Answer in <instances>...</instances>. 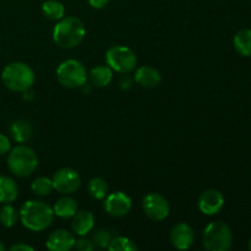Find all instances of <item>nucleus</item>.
I'll use <instances>...</instances> for the list:
<instances>
[{
    "mask_svg": "<svg viewBox=\"0 0 251 251\" xmlns=\"http://www.w3.org/2000/svg\"><path fill=\"white\" fill-rule=\"evenodd\" d=\"M53 207L43 201H26L20 208L19 217L21 223L32 232H42L50 227L54 220Z\"/></svg>",
    "mask_w": 251,
    "mask_h": 251,
    "instance_id": "nucleus-1",
    "label": "nucleus"
},
{
    "mask_svg": "<svg viewBox=\"0 0 251 251\" xmlns=\"http://www.w3.org/2000/svg\"><path fill=\"white\" fill-rule=\"evenodd\" d=\"M86 36V29L82 21L75 16H64L59 20L53 29V41L63 49L77 47Z\"/></svg>",
    "mask_w": 251,
    "mask_h": 251,
    "instance_id": "nucleus-2",
    "label": "nucleus"
},
{
    "mask_svg": "<svg viewBox=\"0 0 251 251\" xmlns=\"http://www.w3.org/2000/svg\"><path fill=\"white\" fill-rule=\"evenodd\" d=\"M7 168L19 178H27L32 176L38 167L37 153L26 145H19L10 150L7 156Z\"/></svg>",
    "mask_w": 251,
    "mask_h": 251,
    "instance_id": "nucleus-3",
    "label": "nucleus"
},
{
    "mask_svg": "<svg viewBox=\"0 0 251 251\" xmlns=\"http://www.w3.org/2000/svg\"><path fill=\"white\" fill-rule=\"evenodd\" d=\"M1 81L5 87L14 92L31 90L34 83V73L27 64L14 61L7 64L1 73Z\"/></svg>",
    "mask_w": 251,
    "mask_h": 251,
    "instance_id": "nucleus-4",
    "label": "nucleus"
},
{
    "mask_svg": "<svg viewBox=\"0 0 251 251\" xmlns=\"http://www.w3.org/2000/svg\"><path fill=\"white\" fill-rule=\"evenodd\" d=\"M233 234L229 226L222 221L211 222L202 234V245L208 251H228L232 248Z\"/></svg>",
    "mask_w": 251,
    "mask_h": 251,
    "instance_id": "nucleus-5",
    "label": "nucleus"
},
{
    "mask_svg": "<svg viewBox=\"0 0 251 251\" xmlns=\"http://www.w3.org/2000/svg\"><path fill=\"white\" fill-rule=\"evenodd\" d=\"M87 69L76 59L63 61L56 69V78L64 87L77 88L87 82Z\"/></svg>",
    "mask_w": 251,
    "mask_h": 251,
    "instance_id": "nucleus-6",
    "label": "nucleus"
},
{
    "mask_svg": "<svg viewBox=\"0 0 251 251\" xmlns=\"http://www.w3.org/2000/svg\"><path fill=\"white\" fill-rule=\"evenodd\" d=\"M105 61L112 70L120 74H129L137 65L136 54L125 46H113L105 53Z\"/></svg>",
    "mask_w": 251,
    "mask_h": 251,
    "instance_id": "nucleus-7",
    "label": "nucleus"
},
{
    "mask_svg": "<svg viewBox=\"0 0 251 251\" xmlns=\"http://www.w3.org/2000/svg\"><path fill=\"white\" fill-rule=\"evenodd\" d=\"M142 207L145 215L154 222L166 220L171 211L167 199L158 193L147 194L142 200Z\"/></svg>",
    "mask_w": 251,
    "mask_h": 251,
    "instance_id": "nucleus-8",
    "label": "nucleus"
},
{
    "mask_svg": "<svg viewBox=\"0 0 251 251\" xmlns=\"http://www.w3.org/2000/svg\"><path fill=\"white\" fill-rule=\"evenodd\" d=\"M51 181L56 191L64 195H70L80 188L81 176L75 169L61 168L54 173Z\"/></svg>",
    "mask_w": 251,
    "mask_h": 251,
    "instance_id": "nucleus-9",
    "label": "nucleus"
},
{
    "mask_svg": "<svg viewBox=\"0 0 251 251\" xmlns=\"http://www.w3.org/2000/svg\"><path fill=\"white\" fill-rule=\"evenodd\" d=\"M131 199L123 191H115L105 196L104 210L112 217H124L131 210Z\"/></svg>",
    "mask_w": 251,
    "mask_h": 251,
    "instance_id": "nucleus-10",
    "label": "nucleus"
},
{
    "mask_svg": "<svg viewBox=\"0 0 251 251\" xmlns=\"http://www.w3.org/2000/svg\"><path fill=\"white\" fill-rule=\"evenodd\" d=\"M223 206H225V196L216 189L206 190L199 199V210L206 216L217 215Z\"/></svg>",
    "mask_w": 251,
    "mask_h": 251,
    "instance_id": "nucleus-11",
    "label": "nucleus"
},
{
    "mask_svg": "<svg viewBox=\"0 0 251 251\" xmlns=\"http://www.w3.org/2000/svg\"><path fill=\"white\" fill-rule=\"evenodd\" d=\"M171 242L178 250H188L195 242V233L188 223H178L171 232Z\"/></svg>",
    "mask_w": 251,
    "mask_h": 251,
    "instance_id": "nucleus-12",
    "label": "nucleus"
},
{
    "mask_svg": "<svg viewBox=\"0 0 251 251\" xmlns=\"http://www.w3.org/2000/svg\"><path fill=\"white\" fill-rule=\"evenodd\" d=\"M75 235L66 229L54 230L46 243L47 249L50 251H69L75 247Z\"/></svg>",
    "mask_w": 251,
    "mask_h": 251,
    "instance_id": "nucleus-13",
    "label": "nucleus"
},
{
    "mask_svg": "<svg viewBox=\"0 0 251 251\" xmlns=\"http://www.w3.org/2000/svg\"><path fill=\"white\" fill-rule=\"evenodd\" d=\"M134 80L137 85L144 88H154L161 83V74L152 66H141L135 71Z\"/></svg>",
    "mask_w": 251,
    "mask_h": 251,
    "instance_id": "nucleus-14",
    "label": "nucleus"
},
{
    "mask_svg": "<svg viewBox=\"0 0 251 251\" xmlns=\"http://www.w3.org/2000/svg\"><path fill=\"white\" fill-rule=\"evenodd\" d=\"M93 227H95V216L90 211H80L76 212L73 217L71 228L73 232L80 237L88 234Z\"/></svg>",
    "mask_w": 251,
    "mask_h": 251,
    "instance_id": "nucleus-15",
    "label": "nucleus"
},
{
    "mask_svg": "<svg viewBox=\"0 0 251 251\" xmlns=\"http://www.w3.org/2000/svg\"><path fill=\"white\" fill-rule=\"evenodd\" d=\"M9 132L11 139L15 142L19 144H25V142L29 141L33 134V127L32 124L26 119H16L10 124Z\"/></svg>",
    "mask_w": 251,
    "mask_h": 251,
    "instance_id": "nucleus-16",
    "label": "nucleus"
},
{
    "mask_svg": "<svg viewBox=\"0 0 251 251\" xmlns=\"http://www.w3.org/2000/svg\"><path fill=\"white\" fill-rule=\"evenodd\" d=\"M113 78V70L108 65H100L93 68L87 76L92 87H107Z\"/></svg>",
    "mask_w": 251,
    "mask_h": 251,
    "instance_id": "nucleus-17",
    "label": "nucleus"
},
{
    "mask_svg": "<svg viewBox=\"0 0 251 251\" xmlns=\"http://www.w3.org/2000/svg\"><path fill=\"white\" fill-rule=\"evenodd\" d=\"M19 196L16 181L7 176H0V202L11 203Z\"/></svg>",
    "mask_w": 251,
    "mask_h": 251,
    "instance_id": "nucleus-18",
    "label": "nucleus"
},
{
    "mask_svg": "<svg viewBox=\"0 0 251 251\" xmlns=\"http://www.w3.org/2000/svg\"><path fill=\"white\" fill-rule=\"evenodd\" d=\"M54 215L60 218H71L77 212V202L70 196L60 198L53 206Z\"/></svg>",
    "mask_w": 251,
    "mask_h": 251,
    "instance_id": "nucleus-19",
    "label": "nucleus"
},
{
    "mask_svg": "<svg viewBox=\"0 0 251 251\" xmlns=\"http://www.w3.org/2000/svg\"><path fill=\"white\" fill-rule=\"evenodd\" d=\"M235 50L244 56H251V28L238 32L233 39Z\"/></svg>",
    "mask_w": 251,
    "mask_h": 251,
    "instance_id": "nucleus-20",
    "label": "nucleus"
},
{
    "mask_svg": "<svg viewBox=\"0 0 251 251\" xmlns=\"http://www.w3.org/2000/svg\"><path fill=\"white\" fill-rule=\"evenodd\" d=\"M42 11L48 20L59 21L65 16V7L58 0H47L42 4Z\"/></svg>",
    "mask_w": 251,
    "mask_h": 251,
    "instance_id": "nucleus-21",
    "label": "nucleus"
},
{
    "mask_svg": "<svg viewBox=\"0 0 251 251\" xmlns=\"http://www.w3.org/2000/svg\"><path fill=\"white\" fill-rule=\"evenodd\" d=\"M88 193L95 200H103L108 195V184L100 176H95L88 183Z\"/></svg>",
    "mask_w": 251,
    "mask_h": 251,
    "instance_id": "nucleus-22",
    "label": "nucleus"
},
{
    "mask_svg": "<svg viewBox=\"0 0 251 251\" xmlns=\"http://www.w3.org/2000/svg\"><path fill=\"white\" fill-rule=\"evenodd\" d=\"M17 218H19V213L15 210V207H12L10 203H4L0 210V223L5 228H11L16 225Z\"/></svg>",
    "mask_w": 251,
    "mask_h": 251,
    "instance_id": "nucleus-23",
    "label": "nucleus"
},
{
    "mask_svg": "<svg viewBox=\"0 0 251 251\" xmlns=\"http://www.w3.org/2000/svg\"><path fill=\"white\" fill-rule=\"evenodd\" d=\"M31 189L37 196H47L54 189L53 181H51V179L47 178V176H39V178L34 179Z\"/></svg>",
    "mask_w": 251,
    "mask_h": 251,
    "instance_id": "nucleus-24",
    "label": "nucleus"
},
{
    "mask_svg": "<svg viewBox=\"0 0 251 251\" xmlns=\"http://www.w3.org/2000/svg\"><path fill=\"white\" fill-rule=\"evenodd\" d=\"M108 249L110 251H136L137 245L129 238L115 237L112 238Z\"/></svg>",
    "mask_w": 251,
    "mask_h": 251,
    "instance_id": "nucleus-25",
    "label": "nucleus"
},
{
    "mask_svg": "<svg viewBox=\"0 0 251 251\" xmlns=\"http://www.w3.org/2000/svg\"><path fill=\"white\" fill-rule=\"evenodd\" d=\"M110 240H112V235H110V232L108 229H104V228H100V229H97L92 234V242L96 247L98 248H108Z\"/></svg>",
    "mask_w": 251,
    "mask_h": 251,
    "instance_id": "nucleus-26",
    "label": "nucleus"
},
{
    "mask_svg": "<svg viewBox=\"0 0 251 251\" xmlns=\"http://www.w3.org/2000/svg\"><path fill=\"white\" fill-rule=\"evenodd\" d=\"M78 251H92L93 248H95V244H93L92 239H88L85 235L80 238L78 240L75 242V247Z\"/></svg>",
    "mask_w": 251,
    "mask_h": 251,
    "instance_id": "nucleus-27",
    "label": "nucleus"
},
{
    "mask_svg": "<svg viewBox=\"0 0 251 251\" xmlns=\"http://www.w3.org/2000/svg\"><path fill=\"white\" fill-rule=\"evenodd\" d=\"M10 150H11V142L10 139L5 135L0 134V156H4V154L9 153Z\"/></svg>",
    "mask_w": 251,
    "mask_h": 251,
    "instance_id": "nucleus-28",
    "label": "nucleus"
},
{
    "mask_svg": "<svg viewBox=\"0 0 251 251\" xmlns=\"http://www.w3.org/2000/svg\"><path fill=\"white\" fill-rule=\"evenodd\" d=\"M131 86H132V77L127 75V74H124L119 80V87L122 88V90L126 91L129 90V88H131Z\"/></svg>",
    "mask_w": 251,
    "mask_h": 251,
    "instance_id": "nucleus-29",
    "label": "nucleus"
},
{
    "mask_svg": "<svg viewBox=\"0 0 251 251\" xmlns=\"http://www.w3.org/2000/svg\"><path fill=\"white\" fill-rule=\"evenodd\" d=\"M87 1L93 9H103L105 5H108L110 0H87Z\"/></svg>",
    "mask_w": 251,
    "mask_h": 251,
    "instance_id": "nucleus-30",
    "label": "nucleus"
},
{
    "mask_svg": "<svg viewBox=\"0 0 251 251\" xmlns=\"http://www.w3.org/2000/svg\"><path fill=\"white\" fill-rule=\"evenodd\" d=\"M10 250L11 251H33L34 249L32 247H29V245L24 244V243H19V244L12 245V247L10 248Z\"/></svg>",
    "mask_w": 251,
    "mask_h": 251,
    "instance_id": "nucleus-31",
    "label": "nucleus"
},
{
    "mask_svg": "<svg viewBox=\"0 0 251 251\" xmlns=\"http://www.w3.org/2000/svg\"><path fill=\"white\" fill-rule=\"evenodd\" d=\"M5 250V247H4V244H2L1 242H0V251H4Z\"/></svg>",
    "mask_w": 251,
    "mask_h": 251,
    "instance_id": "nucleus-32",
    "label": "nucleus"
},
{
    "mask_svg": "<svg viewBox=\"0 0 251 251\" xmlns=\"http://www.w3.org/2000/svg\"><path fill=\"white\" fill-rule=\"evenodd\" d=\"M249 248H250V250H251V239H250V243H249Z\"/></svg>",
    "mask_w": 251,
    "mask_h": 251,
    "instance_id": "nucleus-33",
    "label": "nucleus"
}]
</instances>
